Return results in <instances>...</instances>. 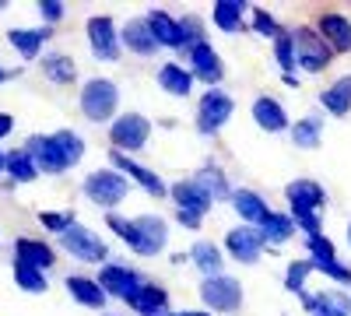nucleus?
<instances>
[{
	"instance_id": "obj_1",
	"label": "nucleus",
	"mask_w": 351,
	"mask_h": 316,
	"mask_svg": "<svg viewBox=\"0 0 351 316\" xmlns=\"http://www.w3.org/2000/svg\"><path fill=\"white\" fill-rule=\"evenodd\" d=\"M109 228L120 236L137 256H158L169 246V221L158 215H137V218H120L109 215Z\"/></svg>"
},
{
	"instance_id": "obj_2",
	"label": "nucleus",
	"mask_w": 351,
	"mask_h": 316,
	"mask_svg": "<svg viewBox=\"0 0 351 316\" xmlns=\"http://www.w3.org/2000/svg\"><path fill=\"white\" fill-rule=\"evenodd\" d=\"M77 109L88 123H112L120 109V84L112 77H88L77 92Z\"/></svg>"
},
{
	"instance_id": "obj_3",
	"label": "nucleus",
	"mask_w": 351,
	"mask_h": 316,
	"mask_svg": "<svg viewBox=\"0 0 351 316\" xmlns=\"http://www.w3.org/2000/svg\"><path fill=\"white\" fill-rule=\"evenodd\" d=\"M291 49H295V71H306V74H324L334 60L330 46L319 39V32L313 25H295L291 28Z\"/></svg>"
},
{
	"instance_id": "obj_4",
	"label": "nucleus",
	"mask_w": 351,
	"mask_h": 316,
	"mask_svg": "<svg viewBox=\"0 0 351 316\" xmlns=\"http://www.w3.org/2000/svg\"><path fill=\"white\" fill-rule=\"evenodd\" d=\"M130 190H134V186H130L116 169H95V172H88L84 183H81V193L92 200L95 208H102V211H109V215H112L116 204H123Z\"/></svg>"
},
{
	"instance_id": "obj_5",
	"label": "nucleus",
	"mask_w": 351,
	"mask_h": 316,
	"mask_svg": "<svg viewBox=\"0 0 351 316\" xmlns=\"http://www.w3.org/2000/svg\"><path fill=\"white\" fill-rule=\"evenodd\" d=\"M60 246L74 256V260H81V264H109V246H106V239L99 236V232H92L88 225H81V221H71L64 232H60Z\"/></svg>"
},
{
	"instance_id": "obj_6",
	"label": "nucleus",
	"mask_w": 351,
	"mask_h": 316,
	"mask_svg": "<svg viewBox=\"0 0 351 316\" xmlns=\"http://www.w3.org/2000/svg\"><path fill=\"white\" fill-rule=\"evenodd\" d=\"M169 197H172V204H176V221H180L183 228H193V232L204 225V215L215 208L211 197H204L193 180L172 183V186H169Z\"/></svg>"
},
{
	"instance_id": "obj_7",
	"label": "nucleus",
	"mask_w": 351,
	"mask_h": 316,
	"mask_svg": "<svg viewBox=\"0 0 351 316\" xmlns=\"http://www.w3.org/2000/svg\"><path fill=\"white\" fill-rule=\"evenodd\" d=\"M152 137V120L144 112H120L112 123H109V141H112V151L120 155H134L148 145Z\"/></svg>"
},
{
	"instance_id": "obj_8",
	"label": "nucleus",
	"mask_w": 351,
	"mask_h": 316,
	"mask_svg": "<svg viewBox=\"0 0 351 316\" xmlns=\"http://www.w3.org/2000/svg\"><path fill=\"white\" fill-rule=\"evenodd\" d=\"M232 112H236V99L221 88H208L197 102V130L204 137H215L225 130V123L232 120Z\"/></svg>"
},
{
	"instance_id": "obj_9",
	"label": "nucleus",
	"mask_w": 351,
	"mask_h": 316,
	"mask_svg": "<svg viewBox=\"0 0 351 316\" xmlns=\"http://www.w3.org/2000/svg\"><path fill=\"white\" fill-rule=\"evenodd\" d=\"M200 302L208 313H239L243 309V284L228 274L200 281Z\"/></svg>"
},
{
	"instance_id": "obj_10",
	"label": "nucleus",
	"mask_w": 351,
	"mask_h": 316,
	"mask_svg": "<svg viewBox=\"0 0 351 316\" xmlns=\"http://www.w3.org/2000/svg\"><path fill=\"white\" fill-rule=\"evenodd\" d=\"M84 36H88V49H92L95 60L102 64H116L120 60V28H116V21L109 14H92L84 25Z\"/></svg>"
},
{
	"instance_id": "obj_11",
	"label": "nucleus",
	"mask_w": 351,
	"mask_h": 316,
	"mask_svg": "<svg viewBox=\"0 0 351 316\" xmlns=\"http://www.w3.org/2000/svg\"><path fill=\"white\" fill-rule=\"evenodd\" d=\"M109 169H116L120 176L130 183V186H141L148 197H169V186H165V180L158 176L155 169H148V165H141V162H134L130 155H120V151H109Z\"/></svg>"
},
{
	"instance_id": "obj_12",
	"label": "nucleus",
	"mask_w": 351,
	"mask_h": 316,
	"mask_svg": "<svg viewBox=\"0 0 351 316\" xmlns=\"http://www.w3.org/2000/svg\"><path fill=\"white\" fill-rule=\"evenodd\" d=\"M21 148L36 162L39 176H64V172H71V165H67V158H64V151H60L53 134H32Z\"/></svg>"
},
{
	"instance_id": "obj_13",
	"label": "nucleus",
	"mask_w": 351,
	"mask_h": 316,
	"mask_svg": "<svg viewBox=\"0 0 351 316\" xmlns=\"http://www.w3.org/2000/svg\"><path fill=\"white\" fill-rule=\"evenodd\" d=\"M99 289L106 292V299H120V302H130L134 295H137V289H141V284L144 281H148V278H141L134 267H127V264H102L99 267Z\"/></svg>"
},
{
	"instance_id": "obj_14",
	"label": "nucleus",
	"mask_w": 351,
	"mask_h": 316,
	"mask_svg": "<svg viewBox=\"0 0 351 316\" xmlns=\"http://www.w3.org/2000/svg\"><path fill=\"white\" fill-rule=\"evenodd\" d=\"M186 60H190V74H193V81H204L208 88H218L221 84V77H225V64H221V53L204 39V42H197L190 53H186Z\"/></svg>"
},
{
	"instance_id": "obj_15",
	"label": "nucleus",
	"mask_w": 351,
	"mask_h": 316,
	"mask_svg": "<svg viewBox=\"0 0 351 316\" xmlns=\"http://www.w3.org/2000/svg\"><path fill=\"white\" fill-rule=\"evenodd\" d=\"M263 239L253 225H236V228H228L225 232V253L232 256V260H239V264H256L260 256H263Z\"/></svg>"
},
{
	"instance_id": "obj_16",
	"label": "nucleus",
	"mask_w": 351,
	"mask_h": 316,
	"mask_svg": "<svg viewBox=\"0 0 351 316\" xmlns=\"http://www.w3.org/2000/svg\"><path fill=\"white\" fill-rule=\"evenodd\" d=\"M285 200H288V211H313V215H319L324 211V204H327V190L319 186L316 180H291L288 186H285Z\"/></svg>"
},
{
	"instance_id": "obj_17",
	"label": "nucleus",
	"mask_w": 351,
	"mask_h": 316,
	"mask_svg": "<svg viewBox=\"0 0 351 316\" xmlns=\"http://www.w3.org/2000/svg\"><path fill=\"white\" fill-rule=\"evenodd\" d=\"M316 32L330 46V53H351V18L348 14H337V11H327L316 18Z\"/></svg>"
},
{
	"instance_id": "obj_18",
	"label": "nucleus",
	"mask_w": 351,
	"mask_h": 316,
	"mask_svg": "<svg viewBox=\"0 0 351 316\" xmlns=\"http://www.w3.org/2000/svg\"><path fill=\"white\" fill-rule=\"evenodd\" d=\"M120 49H127V53H134V56H155L158 53V42H155V36H152V28H148V21L144 18H130L123 28H120Z\"/></svg>"
},
{
	"instance_id": "obj_19",
	"label": "nucleus",
	"mask_w": 351,
	"mask_h": 316,
	"mask_svg": "<svg viewBox=\"0 0 351 316\" xmlns=\"http://www.w3.org/2000/svg\"><path fill=\"white\" fill-rule=\"evenodd\" d=\"M250 112H253V123H256L260 130H267V134H285V130L291 127L285 106H281L278 99H271V95H256L253 106H250Z\"/></svg>"
},
{
	"instance_id": "obj_20",
	"label": "nucleus",
	"mask_w": 351,
	"mask_h": 316,
	"mask_svg": "<svg viewBox=\"0 0 351 316\" xmlns=\"http://www.w3.org/2000/svg\"><path fill=\"white\" fill-rule=\"evenodd\" d=\"M11 260H21L28 267H39V271H49L56 264V250L46 243V239H36V236H18L14 239V256Z\"/></svg>"
},
{
	"instance_id": "obj_21",
	"label": "nucleus",
	"mask_w": 351,
	"mask_h": 316,
	"mask_svg": "<svg viewBox=\"0 0 351 316\" xmlns=\"http://www.w3.org/2000/svg\"><path fill=\"white\" fill-rule=\"evenodd\" d=\"M155 81H158V88L165 92V95H172V99H190L193 95V74L186 71V64H176V60H165L162 67H158V74H155Z\"/></svg>"
},
{
	"instance_id": "obj_22",
	"label": "nucleus",
	"mask_w": 351,
	"mask_h": 316,
	"mask_svg": "<svg viewBox=\"0 0 351 316\" xmlns=\"http://www.w3.org/2000/svg\"><path fill=\"white\" fill-rule=\"evenodd\" d=\"M250 8L253 4H246V0H215V4H211V21H215V28H221V32L239 36L246 28Z\"/></svg>"
},
{
	"instance_id": "obj_23",
	"label": "nucleus",
	"mask_w": 351,
	"mask_h": 316,
	"mask_svg": "<svg viewBox=\"0 0 351 316\" xmlns=\"http://www.w3.org/2000/svg\"><path fill=\"white\" fill-rule=\"evenodd\" d=\"M186 260H190L204 278L225 274V250H221L218 243H211V239H197V243L190 246V253H186Z\"/></svg>"
},
{
	"instance_id": "obj_24",
	"label": "nucleus",
	"mask_w": 351,
	"mask_h": 316,
	"mask_svg": "<svg viewBox=\"0 0 351 316\" xmlns=\"http://www.w3.org/2000/svg\"><path fill=\"white\" fill-rule=\"evenodd\" d=\"M232 211H236L239 215V221L243 225H260L263 218H267L271 215V208H267V200H263L256 190H250V186H239V190H232Z\"/></svg>"
},
{
	"instance_id": "obj_25",
	"label": "nucleus",
	"mask_w": 351,
	"mask_h": 316,
	"mask_svg": "<svg viewBox=\"0 0 351 316\" xmlns=\"http://www.w3.org/2000/svg\"><path fill=\"white\" fill-rule=\"evenodd\" d=\"M127 309L137 316H162V313H169V289H162L158 281H144L137 295L127 302Z\"/></svg>"
},
{
	"instance_id": "obj_26",
	"label": "nucleus",
	"mask_w": 351,
	"mask_h": 316,
	"mask_svg": "<svg viewBox=\"0 0 351 316\" xmlns=\"http://www.w3.org/2000/svg\"><path fill=\"white\" fill-rule=\"evenodd\" d=\"M49 39H53V28H46V25H39V28H11L8 32V42L21 60H36Z\"/></svg>"
},
{
	"instance_id": "obj_27",
	"label": "nucleus",
	"mask_w": 351,
	"mask_h": 316,
	"mask_svg": "<svg viewBox=\"0 0 351 316\" xmlns=\"http://www.w3.org/2000/svg\"><path fill=\"white\" fill-rule=\"evenodd\" d=\"M190 180L197 183V190H200L204 197H211V204H218V200H228V197H232V186H228L225 169H221V165H215V162L200 165Z\"/></svg>"
},
{
	"instance_id": "obj_28",
	"label": "nucleus",
	"mask_w": 351,
	"mask_h": 316,
	"mask_svg": "<svg viewBox=\"0 0 351 316\" xmlns=\"http://www.w3.org/2000/svg\"><path fill=\"white\" fill-rule=\"evenodd\" d=\"M302 306L309 316H351V299L341 289H327L319 295H302Z\"/></svg>"
},
{
	"instance_id": "obj_29",
	"label": "nucleus",
	"mask_w": 351,
	"mask_h": 316,
	"mask_svg": "<svg viewBox=\"0 0 351 316\" xmlns=\"http://www.w3.org/2000/svg\"><path fill=\"white\" fill-rule=\"evenodd\" d=\"M64 289H67V295H71L74 302H81V306H88V309H102V306L109 302L106 292L99 289V281L88 278V274H67Z\"/></svg>"
},
{
	"instance_id": "obj_30",
	"label": "nucleus",
	"mask_w": 351,
	"mask_h": 316,
	"mask_svg": "<svg viewBox=\"0 0 351 316\" xmlns=\"http://www.w3.org/2000/svg\"><path fill=\"white\" fill-rule=\"evenodd\" d=\"M144 21H148L152 36L158 42V49H180V25H176V18L162 8H152L148 14H144Z\"/></svg>"
},
{
	"instance_id": "obj_31",
	"label": "nucleus",
	"mask_w": 351,
	"mask_h": 316,
	"mask_svg": "<svg viewBox=\"0 0 351 316\" xmlns=\"http://www.w3.org/2000/svg\"><path fill=\"white\" fill-rule=\"evenodd\" d=\"M256 232H260L263 246H285L291 236H295V221L288 218V211H271L256 225Z\"/></svg>"
},
{
	"instance_id": "obj_32",
	"label": "nucleus",
	"mask_w": 351,
	"mask_h": 316,
	"mask_svg": "<svg viewBox=\"0 0 351 316\" xmlns=\"http://www.w3.org/2000/svg\"><path fill=\"white\" fill-rule=\"evenodd\" d=\"M319 106H324V112H330V117H348L351 112V74H341L334 84H327V88L319 92Z\"/></svg>"
},
{
	"instance_id": "obj_33",
	"label": "nucleus",
	"mask_w": 351,
	"mask_h": 316,
	"mask_svg": "<svg viewBox=\"0 0 351 316\" xmlns=\"http://www.w3.org/2000/svg\"><path fill=\"white\" fill-rule=\"evenodd\" d=\"M43 77L53 84H74L77 81V64L71 53H43Z\"/></svg>"
},
{
	"instance_id": "obj_34",
	"label": "nucleus",
	"mask_w": 351,
	"mask_h": 316,
	"mask_svg": "<svg viewBox=\"0 0 351 316\" xmlns=\"http://www.w3.org/2000/svg\"><path fill=\"white\" fill-rule=\"evenodd\" d=\"M291 134V145L302 148V151H316L319 141H324V117H302L288 127Z\"/></svg>"
},
{
	"instance_id": "obj_35",
	"label": "nucleus",
	"mask_w": 351,
	"mask_h": 316,
	"mask_svg": "<svg viewBox=\"0 0 351 316\" xmlns=\"http://www.w3.org/2000/svg\"><path fill=\"white\" fill-rule=\"evenodd\" d=\"M4 172L11 176V186H18V183H36V180H39V169H36L32 158L25 155V148L4 151Z\"/></svg>"
},
{
	"instance_id": "obj_36",
	"label": "nucleus",
	"mask_w": 351,
	"mask_h": 316,
	"mask_svg": "<svg viewBox=\"0 0 351 316\" xmlns=\"http://www.w3.org/2000/svg\"><path fill=\"white\" fill-rule=\"evenodd\" d=\"M11 274H14V284H18L21 292H28V295H43V292L49 289L46 271L28 267V264H21V260H11Z\"/></svg>"
},
{
	"instance_id": "obj_37",
	"label": "nucleus",
	"mask_w": 351,
	"mask_h": 316,
	"mask_svg": "<svg viewBox=\"0 0 351 316\" xmlns=\"http://www.w3.org/2000/svg\"><path fill=\"white\" fill-rule=\"evenodd\" d=\"M53 137H56V145H60V151H64V158H67V165L74 169L81 158H84V137L77 134V130H53Z\"/></svg>"
},
{
	"instance_id": "obj_38",
	"label": "nucleus",
	"mask_w": 351,
	"mask_h": 316,
	"mask_svg": "<svg viewBox=\"0 0 351 316\" xmlns=\"http://www.w3.org/2000/svg\"><path fill=\"white\" fill-rule=\"evenodd\" d=\"M176 25H180V49L183 53H190L197 42H204V18L186 14V18H176Z\"/></svg>"
},
{
	"instance_id": "obj_39",
	"label": "nucleus",
	"mask_w": 351,
	"mask_h": 316,
	"mask_svg": "<svg viewBox=\"0 0 351 316\" xmlns=\"http://www.w3.org/2000/svg\"><path fill=\"white\" fill-rule=\"evenodd\" d=\"M313 274V264L309 260H291L288 271H285V289L291 295H306V278Z\"/></svg>"
},
{
	"instance_id": "obj_40",
	"label": "nucleus",
	"mask_w": 351,
	"mask_h": 316,
	"mask_svg": "<svg viewBox=\"0 0 351 316\" xmlns=\"http://www.w3.org/2000/svg\"><path fill=\"white\" fill-rule=\"evenodd\" d=\"M274 60H278L281 74H295V49H291V36H288V28H281L278 39H274Z\"/></svg>"
},
{
	"instance_id": "obj_41",
	"label": "nucleus",
	"mask_w": 351,
	"mask_h": 316,
	"mask_svg": "<svg viewBox=\"0 0 351 316\" xmlns=\"http://www.w3.org/2000/svg\"><path fill=\"white\" fill-rule=\"evenodd\" d=\"M250 25H253L256 36H267V39H278V32H281L278 18L267 8H250Z\"/></svg>"
},
{
	"instance_id": "obj_42",
	"label": "nucleus",
	"mask_w": 351,
	"mask_h": 316,
	"mask_svg": "<svg viewBox=\"0 0 351 316\" xmlns=\"http://www.w3.org/2000/svg\"><path fill=\"white\" fill-rule=\"evenodd\" d=\"M309 264H313L316 274H324V278H330L337 284H351V267L341 264V260H309Z\"/></svg>"
},
{
	"instance_id": "obj_43",
	"label": "nucleus",
	"mask_w": 351,
	"mask_h": 316,
	"mask_svg": "<svg viewBox=\"0 0 351 316\" xmlns=\"http://www.w3.org/2000/svg\"><path fill=\"white\" fill-rule=\"evenodd\" d=\"M306 250H309V260H337V246L319 232V236H309L306 239Z\"/></svg>"
},
{
	"instance_id": "obj_44",
	"label": "nucleus",
	"mask_w": 351,
	"mask_h": 316,
	"mask_svg": "<svg viewBox=\"0 0 351 316\" xmlns=\"http://www.w3.org/2000/svg\"><path fill=\"white\" fill-rule=\"evenodd\" d=\"M36 11H39L43 25H46V28H53L56 21H64V14H67V4H64V0H39V4H36Z\"/></svg>"
},
{
	"instance_id": "obj_45",
	"label": "nucleus",
	"mask_w": 351,
	"mask_h": 316,
	"mask_svg": "<svg viewBox=\"0 0 351 316\" xmlns=\"http://www.w3.org/2000/svg\"><path fill=\"white\" fill-rule=\"evenodd\" d=\"M71 221H77V218L67 215V211H39V225L46 228V232H56V236H60Z\"/></svg>"
},
{
	"instance_id": "obj_46",
	"label": "nucleus",
	"mask_w": 351,
	"mask_h": 316,
	"mask_svg": "<svg viewBox=\"0 0 351 316\" xmlns=\"http://www.w3.org/2000/svg\"><path fill=\"white\" fill-rule=\"evenodd\" d=\"M8 134H14V117L11 112H0V141H4Z\"/></svg>"
},
{
	"instance_id": "obj_47",
	"label": "nucleus",
	"mask_w": 351,
	"mask_h": 316,
	"mask_svg": "<svg viewBox=\"0 0 351 316\" xmlns=\"http://www.w3.org/2000/svg\"><path fill=\"white\" fill-rule=\"evenodd\" d=\"M21 71H8V67H0V84H4V81H11V77H18Z\"/></svg>"
},
{
	"instance_id": "obj_48",
	"label": "nucleus",
	"mask_w": 351,
	"mask_h": 316,
	"mask_svg": "<svg viewBox=\"0 0 351 316\" xmlns=\"http://www.w3.org/2000/svg\"><path fill=\"white\" fill-rule=\"evenodd\" d=\"M281 81L288 84V88H299V77L295 74H281Z\"/></svg>"
},
{
	"instance_id": "obj_49",
	"label": "nucleus",
	"mask_w": 351,
	"mask_h": 316,
	"mask_svg": "<svg viewBox=\"0 0 351 316\" xmlns=\"http://www.w3.org/2000/svg\"><path fill=\"white\" fill-rule=\"evenodd\" d=\"M180 316H211V313H208V309H183Z\"/></svg>"
},
{
	"instance_id": "obj_50",
	"label": "nucleus",
	"mask_w": 351,
	"mask_h": 316,
	"mask_svg": "<svg viewBox=\"0 0 351 316\" xmlns=\"http://www.w3.org/2000/svg\"><path fill=\"white\" fill-rule=\"evenodd\" d=\"M0 176H4V151H0Z\"/></svg>"
},
{
	"instance_id": "obj_51",
	"label": "nucleus",
	"mask_w": 351,
	"mask_h": 316,
	"mask_svg": "<svg viewBox=\"0 0 351 316\" xmlns=\"http://www.w3.org/2000/svg\"><path fill=\"white\" fill-rule=\"evenodd\" d=\"M8 8H11V4H8V0H0V11H8Z\"/></svg>"
},
{
	"instance_id": "obj_52",
	"label": "nucleus",
	"mask_w": 351,
	"mask_h": 316,
	"mask_svg": "<svg viewBox=\"0 0 351 316\" xmlns=\"http://www.w3.org/2000/svg\"><path fill=\"white\" fill-rule=\"evenodd\" d=\"M348 246H351V221H348Z\"/></svg>"
},
{
	"instance_id": "obj_53",
	"label": "nucleus",
	"mask_w": 351,
	"mask_h": 316,
	"mask_svg": "<svg viewBox=\"0 0 351 316\" xmlns=\"http://www.w3.org/2000/svg\"><path fill=\"white\" fill-rule=\"evenodd\" d=\"M162 316H180V313H162Z\"/></svg>"
},
{
	"instance_id": "obj_54",
	"label": "nucleus",
	"mask_w": 351,
	"mask_h": 316,
	"mask_svg": "<svg viewBox=\"0 0 351 316\" xmlns=\"http://www.w3.org/2000/svg\"><path fill=\"white\" fill-rule=\"evenodd\" d=\"M348 299H351V292H348Z\"/></svg>"
}]
</instances>
